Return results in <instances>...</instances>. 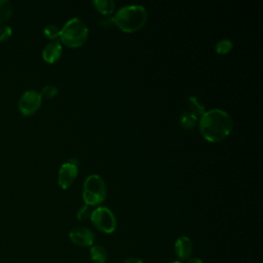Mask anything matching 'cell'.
<instances>
[{
  "label": "cell",
  "mask_w": 263,
  "mask_h": 263,
  "mask_svg": "<svg viewBox=\"0 0 263 263\" xmlns=\"http://www.w3.org/2000/svg\"><path fill=\"white\" fill-rule=\"evenodd\" d=\"M58 87L54 85H45L39 92L42 99H52L58 95Z\"/></svg>",
  "instance_id": "obj_18"
},
{
  "label": "cell",
  "mask_w": 263,
  "mask_h": 263,
  "mask_svg": "<svg viewBox=\"0 0 263 263\" xmlns=\"http://www.w3.org/2000/svg\"><path fill=\"white\" fill-rule=\"evenodd\" d=\"M89 256L93 263H105L108 259L107 250L101 245H92L89 250Z\"/></svg>",
  "instance_id": "obj_11"
},
{
  "label": "cell",
  "mask_w": 263,
  "mask_h": 263,
  "mask_svg": "<svg viewBox=\"0 0 263 263\" xmlns=\"http://www.w3.org/2000/svg\"><path fill=\"white\" fill-rule=\"evenodd\" d=\"M198 121V117L189 111H185L180 115V124L184 128H193Z\"/></svg>",
  "instance_id": "obj_14"
},
{
  "label": "cell",
  "mask_w": 263,
  "mask_h": 263,
  "mask_svg": "<svg viewBox=\"0 0 263 263\" xmlns=\"http://www.w3.org/2000/svg\"><path fill=\"white\" fill-rule=\"evenodd\" d=\"M186 263H203V262L199 258H189Z\"/></svg>",
  "instance_id": "obj_22"
},
{
  "label": "cell",
  "mask_w": 263,
  "mask_h": 263,
  "mask_svg": "<svg viewBox=\"0 0 263 263\" xmlns=\"http://www.w3.org/2000/svg\"><path fill=\"white\" fill-rule=\"evenodd\" d=\"M175 253L180 260H187L192 253V242L188 236H180L175 242Z\"/></svg>",
  "instance_id": "obj_10"
},
{
  "label": "cell",
  "mask_w": 263,
  "mask_h": 263,
  "mask_svg": "<svg viewBox=\"0 0 263 263\" xmlns=\"http://www.w3.org/2000/svg\"><path fill=\"white\" fill-rule=\"evenodd\" d=\"M69 237L74 245L80 247H91L96 239L93 231L85 226H77L71 229Z\"/></svg>",
  "instance_id": "obj_8"
},
{
  "label": "cell",
  "mask_w": 263,
  "mask_h": 263,
  "mask_svg": "<svg viewBox=\"0 0 263 263\" xmlns=\"http://www.w3.org/2000/svg\"><path fill=\"white\" fill-rule=\"evenodd\" d=\"M148 20V12L143 5L132 4L120 7L112 16L116 27L125 33H134L143 28Z\"/></svg>",
  "instance_id": "obj_2"
},
{
  "label": "cell",
  "mask_w": 263,
  "mask_h": 263,
  "mask_svg": "<svg viewBox=\"0 0 263 263\" xmlns=\"http://www.w3.org/2000/svg\"><path fill=\"white\" fill-rule=\"evenodd\" d=\"M43 34L48 39H55V38L60 37V29L55 25L49 24L44 27Z\"/></svg>",
  "instance_id": "obj_17"
},
{
  "label": "cell",
  "mask_w": 263,
  "mask_h": 263,
  "mask_svg": "<svg viewBox=\"0 0 263 263\" xmlns=\"http://www.w3.org/2000/svg\"><path fill=\"white\" fill-rule=\"evenodd\" d=\"M77 160L71 159L63 163L58 172V184L62 189L69 188L75 181L78 174Z\"/></svg>",
  "instance_id": "obj_7"
},
{
  "label": "cell",
  "mask_w": 263,
  "mask_h": 263,
  "mask_svg": "<svg viewBox=\"0 0 263 263\" xmlns=\"http://www.w3.org/2000/svg\"><path fill=\"white\" fill-rule=\"evenodd\" d=\"M123 263H143V261L142 260H140L139 258H128V259H126Z\"/></svg>",
  "instance_id": "obj_21"
},
{
  "label": "cell",
  "mask_w": 263,
  "mask_h": 263,
  "mask_svg": "<svg viewBox=\"0 0 263 263\" xmlns=\"http://www.w3.org/2000/svg\"><path fill=\"white\" fill-rule=\"evenodd\" d=\"M12 35V29L6 24H0V42L8 40Z\"/></svg>",
  "instance_id": "obj_19"
},
{
  "label": "cell",
  "mask_w": 263,
  "mask_h": 263,
  "mask_svg": "<svg viewBox=\"0 0 263 263\" xmlns=\"http://www.w3.org/2000/svg\"><path fill=\"white\" fill-rule=\"evenodd\" d=\"M170 263H182L181 261H172V262H170Z\"/></svg>",
  "instance_id": "obj_23"
},
{
  "label": "cell",
  "mask_w": 263,
  "mask_h": 263,
  "mask_svg": "<svg viewBox=\"0 0 263 263\" xmlns=\"http://www.w3.org/2000/svg\"><path fill=\"white\" fill-rule=\"evenodd\" d=\"M90 214H91V211H90V206L87 205V204H83L77 212L76 216H77V219L79 221H84L86 220L87 218L90 217Z\"/></svg>",
  "instance_id": "obj_20"
},
{
  "label": "cell",
  "mask_w": 263,
  "mask_h": 263,
  "mask_svg": "<svg viewBox=\"0 0 263 263\" xmlns=\"http://www.w3.org/2000/svg\"><path fill=\"white\" fill-rule=\"evenodd\" d=\"M187 104L189 106V112L196 116H201L205 112V106L203 102L196 96H190L187 100Z\"/></svg>",
  "instance_id": "obj_13"
},
{
  "label": "cell",
  "mask_w": 263,
  "mask_h": 263,
  "mask_svg": "<svg viewBox=\"0 0 263 263\" xmlns=\"http://www.w3.org/2000/svg\"><path fill=\"white\" fill-rule=\"evenodd\" d=\"M233 121L224 110L212 109L205 111L199 119V130L202 137L211 143L221 142L231 133Z\"/></svg>",
  "instance_id": "obj_1"
},
{
  "label": "cell",
  "mask_w": 263,
  "mask_h": 263,
  "mask_svg": "<svg viewBox=\"0 0 263 263\" xmlns=\"http://www.w3.org/2000/svg\"><path fill=\"white\" fill-rule=\"evenodd\" d=\"M82 197L84 204L89 206L99 205L105 201L107 197V186L101 176L92 174L84 180Z\"/></svg>",
  "instance_id": "obj_4"
},
{
  "label": "cell",
  "mask_w": 263,
  "mask_h": 263,
  "mask_svg": "<svg viewBox=\"0 0 263 263\" xmlns=\"http://www.w3.org/2000/svg\"><path fill=\"white\" fill-rule=\"evenodd\" d=\"M12 10V4L8 0H0V24H5L10 20Z\"/></svg>",
  "instance_id": "obj_15"
},
{
  "label": "cell",
  "mask_w": 263,
  "mask_h": 263,
  "mask_svg": "<svg viewBox=\"0 0 263 263\" xmlns=\"http://www.w3.org/2000/svg\"><path fill=\"white\" fill-rule=\"evenodd\" d=\"M42 103L40 93L34 89L26 90L18 99L17 108L25 116H30L37 112Z\"/></svg>",
  "instance_id": "obj_6"
},
{
  "label": "cell",
  "mask_w": 263,
  "mask_h": 263,
  "mask_svg": "<svg viewBox=\"0 0 263 263\" xmlns=\"http://www.w3.org/2000/svg\"><path fill=\"white\" fill-rule=\"evenodd\" d=\"M88 37V27L79 17L67 21L60 29V39L63 44L70 48H76L85 43Z\"/></svg>",
  "instance_id": "obj_3"
},
{
  "label": "cell",
  "mask_w": 263,
  "mask_h": 263,
  "mask_svg": "<svg viewBox=\"0 0 263 263\" xmlns=\"http://www.w3.org/2000/svg\"><path fill=\"white\" fill-rule=\"evenodd\" d=\"M91 223L103 233H112L116 229V218L113 212L107 206H98L90 214Z\"/></svg>",
  "instance_id": "obj_5"
},
{
  "label": "cell",
  "mask_w": 263,
  "mask_h": 263,
  "mask_svg": "<svg viewBox=\"0 0 263 263\" xmlns=\"http://www.w3.org/2000/svg\"><path fill=\"white\" fill-rule=\"evenodd\" d=\"M233 47V43L228 38H223L219 40L215 45V51L218 54H226L228 53Z\"/></svg>",
  "instance_id": "obj_16"
},
{
  "label": "cell",
  "mask_w": 263,
  "mask_h": 263,
  "mask_svg": "<svg viewBox=\"0 0 263 263\" xmlns=\"http://www.w3.org/2000/svg\"><path fill=\"white\" fill-rule=\"evenodd\" d=\"M95 8L104 15H110L114 12L116 4L113 0H95L92 1Z\"/></svg>",
  "instance_id": "obj_12"
},
{
  "label": "cell",
  "mask_w": 263,
  "mask_h": 263,
  "mask_svg": "<svg viewBox=\"0 0 263 263\" xmlns=\"http://www.w3.org/2000/svg\"><path fill=\"white\" fill-rule=\"evenodd\" d=\"M63 53V47L60 41L53 40L48 42L42 49V58L45 62L53 64L60 60Z\"/></svg>",
  "instance_id": "obj_9"
}]
</instances>
